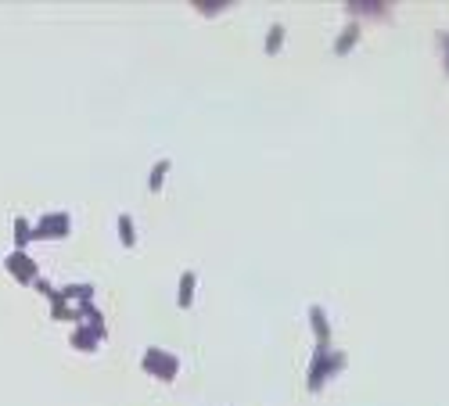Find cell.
<instances>
[{"instance_id":"2e32d148","label":"cell","mask_w":449,"mask_h":406,"mask_svg":"<svg viewBox=\"0 0 449 406\" xmlns=\"http://www.w3.org/2000/svg\"><path fill=\"white\" fill-rule=\"evenodd\" d=\"M33 288H36V292H40V295H43V299H51V295H54V292H58V288H54V284H51V280H43V277H36V284H33Z\"/></svg>"},{"instance_id":"9a60e30c","label":"cell","mask_w":449,"mask_h":406,"mask_svg":"<svg viewBox=\"0 0 449 406\" xmlns=\"http://www.w3.org/2000/svg\"><path fill=\"white\" fill-rule=\"evenodd\" d=\"M352 15H359V11H367V15H381L384 11V4H359V0H352V4H345Z\"/></svg>"},{"instance_id":"8fae6325","label":"cell","mask_w":449,"mask_h":406,"mask_svg":"<svg viewBox=\"0 0 449 406\" xmlns=\"http://www.w3.org/2000/svg\"><path fill=\"white\" fill-rule=\"evenodd\" d=\"M65 295V302L79 306V302H94V284H65V288H58Z\"/></svg>"},{"instance_id":"6da1fadb","label":"cell","mask_w":449,"mask_h":406,"mask_svg":"<svg viewBox=\"0 0 449 406\" xmlns=\"http://www.w3.org/2000/svg\"><path fill=\"white\" fill-rule=\"evenodd\" d=\"M345 363H349L345 353H338V349L331 353V346H316V353H313V360H309V374H306L309 392H320L327 381L335 378V374L345 370Z\"/></svg>"},{"instance_id":"277c9868","label":"cell","mask_w":449,"mask_h":406,"mask_svg":"<svg viewBox=\"0 0 449 406\" xmlns=\"http://www.w3.org/2000/svg\"><path fill=\"white\" fill-rule=\"evenodd\" d=\"M4 270L18 280V284H36V277H40V266H36V259L29 252H8Z\"/></svg>"},{"instance_id":"3957f363","label":"cell","mask_w":449,"mask_h":406,"mask_svg":"<svg viewBox=\"0 0 449 406\" xmlns=\"http://www.w3.org/2000/svg\"><path fill=\"white\" fill-rule=\"evenodd\" d=\"M72 234V216L65 209H51L33 223V241H62Z\"/></svg>"},{"instance_id":"8992f818","label":"cell","mask_w":449,"mask_h":406,"mask_svg":"<svg viewBox=\"0 0 449 406\" xmlns=\"http://www.w3.org/2000/svg\"><path fill=\"white\" fill-rule=\"evenodd\" d=\"M309 324L316 334V346H331V320H327L323 306H309Z\"/></svg>"},{"instance_id":"ba28073f","label":"cell","mask_w":449,"mask_h":406,"mask_svg":"<svg viewBox=\"0 0 449 406\" xmlns=\"http://www.w3.org/2000/svg\"><path fill=\"white\" fill-rule=\"evenodd\" d=\"M47 302H51V317H54V320H72V324H79V317H76V306H69L62 292H54Z\"/></svg>"},{"instance_id":"52a82bcc","label":"cell","mask_w":449,"mask_h":406,"mask_svg":"<svg viewBox=\"0 0 449 406\" xmlns=\"http://www.w3.org/2000/svg\"><path fill=\"white\" fill-rule=\"evenodd\" d=\"M194 288H198V273L194 270H184V273H180V288H176V306L180 309H191Z\"/></svg>"},{"instance_id":"30bf717a","label":"cell","mask_w":449,"mask_h":406,"mask_svg":"<svg viewBox=\"0 0 449 406\" xmlns=\"http://www.w3.org/2000/svg\"><path fill=\"white\" fill-rule=\"evenodd\" d=\"M169 169H173V162H169V159H159V162L152 166V173H147V191L159 195L162 183H166V176H169Z\"/></svg>"},{"instance_id":"4fadbf2b","label":"cell","mask_w":449,"mask_h":406,"mask_svg":"<svg viewBox=\"0 0 449 406\" xmlns=\"http://www.w3.org/2000/svg\"><path fill=\"white\" fill-rule=\"evenodd\" d=\"M119 244H123V248H133L137 244V227H133V216L130 212L119 216Z\"/></svg>"},{"instance_id":"5bb4252c","label":"cell","mask_w":449,"mask_h":406,"mask_svg":"<svg viewBox=\"0 0 449 406\" xmlns=\"http://www.w3.org/2000/svg\"><path fill=\"white\" fill-rule=\"evenodd\" d=\"M281 47H284V25H269V33H266V54L274 58Z\"/></svg>"},{"instance_id":"9c48e42d","label":"cell","mask_w":449,"mask_h":406,"mask_svg":"<svg viewBox=\"0 0 449 406\" xmlns=\"http://www.w3.org/2000/svg\"><path fill=\"white\" fill-rule=\"evenodd\" d=\"M15 252H25L29 244H33V223L25 220V216H15Z\"/></svg>"},{"instance_id":"7c38bea8","label":"cell","mask_w":449,"mask_h":406,"mask_svg":"<svg viewBox=\"0 0 449 406\" xmlns=\"http://www.w3.org/2000/svg\"><path fill=\"white\" fill-rule=\"evenodd\" d=\"M356 40H359V22H349V25L342 29V37L335 40V54H349V51L356 47Z\"/></svg>"},{"instance_id":"5b68a950","label":"cell","mask_w":449,"mask_h":406,"mask_svg":"<svg viewBox=\"0 0 449 406\" xmlns=\"http://www.w3.org/2000/svg\"><path fill=\"white\" fill-rule=\"evenodd\" d=\"M105 338H108V327H90V324H76V331L69 334L72 349H79V353H94Z\"/></svg>"},{"instance_id":"7a4b0ae2","label":"cell","mask_w":449,"mask_h":406,"mask_svg":"<svg viewBox=\"0 0 449 406\" xmlns=\"http://www.w3.org/2000/svg\"><path fill=\"white\" fill-rule=\"evenodd\" d=\"M140 370L147 374V378H155V381H176V374H180V360L159 346L152 349H144V360H140Z\"/></svg>"}]
</instances>
